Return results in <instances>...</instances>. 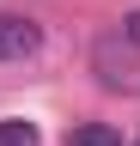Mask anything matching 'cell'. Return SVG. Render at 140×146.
<instances>
[{
  "mask_svg": "<svg viewBox=\"0 0 140 146\" xmlns=\"http://www.w3.org/2000/svg\"><path fill=\"white\" fill-rule=\"evenodd\" d=\"M67 146H122V134L110 122H79L73 134H67Z\"/></svg>",
  "mask_w": 140,
  "mask_h": 146,
  "instance_id": "7a4b0ae2",
  "label": "cell"
},
{
  "mask_svg": "<svg viewBox=\"0 0 140 146\" xmlns=\"http://www.w3.org/2000/svg\"><path fill=\"white\" fill-rule=\"evenodd\" d=\"M0 146H37V128L31 122H0Z\"/></svg>",
  "mask_w": 140,
  "mask_h": 146,
  "instance_id": "3957f363",
  "label": "cell"
},
{
  "mask_svg": "<svg viewBox=\"0 0 140 146\" xmlns=\"http://www.w3.org/2000/svg\"><path fill=\"white\" fill-rule=\"evenodd\" d=\"M134 146H140V140H134Z\"/></svg>",
  "mask_w": 140,
  "mask_h": 146,
  "instance_id": "5b68a950",
  "label": "cell"
},
{
  "mask_svg": "<svg viewBox=\"0 0 140 146\" xmlns=\"http://www.w3.org/2000/svg\"><path fill=\"white\" fill-rule=\"evenodd\" d=\"M122 36H128V43H134V49H140V6H134V12H128V18H122Z\"/></svg>",
  "mask_w": 140,
  "mask_h": 146,
  "instance_id": "277c9868",
  "label": "cell"
},
{
  "mask_svg": "<svg viewBox=\"0 0 140 146\" xmlns=\"http://www.w3.org/2000/svg\"><path fill=\"white\" fill-rule=\"evenodd\" d=\"M43 49V31L37 18H19V12H0V61H25V55Z\"/></svg>",
  "mask_w": 140,
  "mask_h": 146,
  "instance_id": "6da1fadb",
  "label": "cell"
}]
</instances>
